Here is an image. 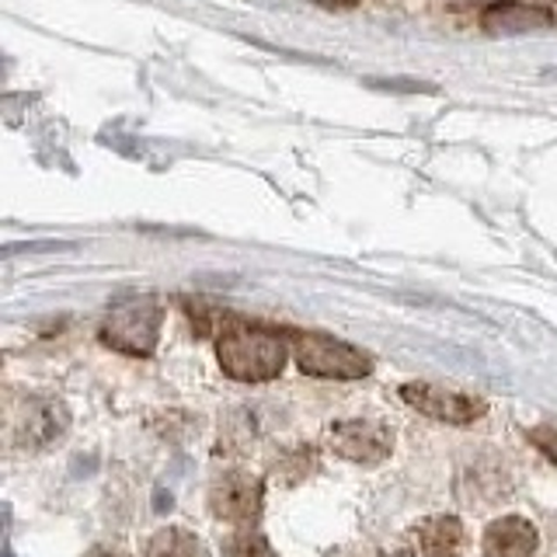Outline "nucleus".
Instances as JSON below:
<instances>
[{
  "label": "nucleus",
  "instance_id": "obj_11",
  "mask_svg": "<svg viewBox=\"0 0 557 557\" xmlns=\"http://www.w3.org/2000/svg\"><path fill=\"white\" fill-rule=\"evenodd\" d=\"M147 557H209V554L199 536H191L182 527H168L161 533H153V540L147 544Z\"/></svg>",
  "mask_w": 557,
  "mask_h": 557
},
{
  "label": "nucleus",
  "instance_id": "obj_1",
  "mask_svg": "<svg viewBox=\"0 0 557 557\" xmlns=\"http://www.w3.org/2000/svg\"><path fill=\"white\" fill-rule=\"evenodd\" d=\"M286 338L265 324L231 321L223 324L216 338V359L223 373L240 383H265L275 380L286 366Z\"/></svg>",
  "mask_w": 557,
  "mask_h": 557
},
{
  "label": "nucleus",
  "instance_id": "obj_12",
  "mask_svg": "<svg viewBox=\"0 0 557 557\" xmlns=\"http://www.w3.org/2000/svg\"><path fill=\"white\" fill-rule=\"evenodd\" d=\"M223 557H275V554L265 544V536H261L255 527H240V530H234L231 536H226Z\"/></svg>",
  "mask_w": 557,
  "mask_h": 557
},
{
  "label": "nucleus",
  "instance_id": "obj_9",
  "mask_svg": "<svg viewBox=\"0 0 557 557\" xmlns=\"http://www.w3.org/2000/svg\"><path fill=\"white\" fill-rule=\"evenodd\" d=\"M63 425H66V418L60 405H52V400H32V405H25V418H14V435H17V443L39 446V443H49L52 435H60Z\"/></svg>",
  "mask_w": 557,
  "mask_h": 557
},
{
  "label": "nucleus",
  "instance_id": "obj_3",
  "mask_svg": "<svg viewBox=\"0 0 557 557\" xmlns=\"http://www.w3.org/2000/svg\"><path fill=\"white\" fill-rule=\"evenodd\" d=\"M293 352L304 373L324 376V380H362L373 370V362L362 348L338 342L331 335H318V331L293 335Z\"/></svg>",
  "mask_w": 557,
  "mask_h": 557
},
{
  "label": "nucleus",
  "instance_id": "obj_4",
  "mask_svg": "<svg viewBox=\"0 0 557 557\" xmlns=\"http://www.w3.org/2000/svg\"><path fill=\"white\" fill-rule=\"evenodd\" d=\"M327 446L345 460L373 467L391 457L394 432L376 418H342V422L327 425Z\"/></svg>",
  "mask_w": 557,
  "mask_h": 557
},
{
  "label": "nucleus",
  "instance_id": "obj_13",
  "mask_svg": "<svg viewBox=\"0 0 557 557\" xmlns=\"http://www.w3.org/2000/svg\"><path fill=\"white\" fill-rule=\"evenodd\" d=\"M530 443L557 463V422H544V425L530 429Z\"/></svg>",
  "mask_w": 557,
  "mask_h": 557
},
{
  "label": "nucleus",
  "instance_id": "obj_15",
  "mask_svg": "<svg viewBox=\"0 0 557 557\" xmlns=\"http://www.w3.org/2000/svg\"><path fill=\"white\" fill-rule=\"evenodd\" d=\"M87 557H126V554H119V550H91V554H87Z\"/></svg>",
  "mask_w": 557,
  "mask_h": 557
},
{
  "label": "nucleus",
  "instance_id": "obj_5",
  "mask_svg": "<svg viewBox=\"0 0 557 557\" xmlns=\"http://www.w3.org/2000/svg\"><path fill=\"white\" fill-rule=\"evenodd\" d=\"M400 397H405L414 411H422L446 425H470L487 411L481 397L440 387V383H405V387H400Z\"/></svg>",
  "mask_w": 557,
  "mask_h": 557
},
{
  "label": "nucleus",
  "instance_id": "obj_7",
  "mask_svg": "<svg viewBox=\"0 0 557 557\" xmlns=\"http://www.w3.org/2000/svg\"><path fill=\"white\" fill-rule=\"evenodd\" d=\"M481 550L484 557H533L536 527L522 516H502L484 530Z\"/></svg>",
  "mask_w": 557,
  "mask_h": 557
},
{
  "label": "nucleus",
  "instance_id": "obj_10",
  "mask_svg": "<svg viewBox=\"0 0 557 557\" xmlns=\"http://www.w3.org/2000/svg\"><path fill=\"white\" fill-rule=\"evenodd\" d=\"M463 540V522L453 516H432L418 522V547L425 557H460Z\"/></svg>",
  "mask_w": 557,
  "mask_h": 557
},
{
  "label": "nucleus",
  "instance_id": "obj_8",
  "mask_svg": "<svg viewBox=\"0 0 557 557\" xmlns=\"http://www.w3.org/2000/svg\"><path fill=\"white\" fill-rule=\"evenodd\" d=\"M484 28L495 35H512V32H540L554 25V14L540 4H519V0H509V4H492L484 11Z\"/></svg>",
  "mask_w": 557,
  "mask_h": 557
},
{
  "label": "nucleus",
  "instance_id": "obj_14",
  "mask_svg": "<svg viewBox=\"0 0 557 557\" xmlns=\"http://www.w3.org/2000/svg\"><path fill=\"white\" fill-rule=\"evenodd\" d=\"M318 4H327V8H352L359 0H318Z\"/></svg>",
  "mask_w": 557,
  "mask_h": 557
},
{
  "label": "nucleus",
  "instance_id": "obj_6",
  "mask_svg": "<svg viewBox=\"0 0 557 557\" xmlns=\"http://www.w3.org/2000/svg\"><path fill=\"white\" fill-rule=\"evenodd\" d=\"M209 509L216 519L231 522L234 530L255 527L261 516V481L244 474V470H231L213 481L209 487Z\"/></svg>",
  "mask_w": 557,
  "mask_h": 557
},
{
  "label": "nucleus",
  "instance_id": "obj_2",
  "mask_svg": "<svg viewBox=\"0 0 557 557\" xmlns=\"http://www.w3.org/2000/svg\"><path fill=\"white\" fill-rule=\"evenodd\" d=\"M161 335V304L153 296H133L109 310L101 324V342L126 356H150Z\"/></svg>",
  "mask_w": 557,
  "mask_h": 557
}]
</instances>
